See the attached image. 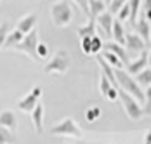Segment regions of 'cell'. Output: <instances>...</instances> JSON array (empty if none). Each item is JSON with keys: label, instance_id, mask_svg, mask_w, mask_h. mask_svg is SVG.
I'll use <instances>...</instances> for the list:
<instances>
[{"label": "cell", "instance_id": "1", "mask_svg": "<svg viewBox=\"0 0 151 144\" xmlns=\"http://www.w3.org/2000/svg\"><path fill=\"white\" fill-rule=\"evenodd\" d=\"M115 75H116V82H118V87L120 89H123L129 94H132L139 102H146V92H142V89L137 84V80L132 78V75L127 71V70L115 68Z\"/></svg>", "mask_w": 151, "mask_h": 144}, {"label": "cell", "instance_id": "2", "mask_svg": "<svg viewBox=\"0 0 151 144\" xmlns=\"http://www.w3.org/2000/svg\"><path fill=\"white\" fill-rule=\"evenodd\" d=\"M73 19V9L70 5V2L66 0H58L50 5V21L58 26V28H64L71 23Z\"/></svg>", "mask_w": 151, "mask_h": 144}, {"label": "cell", "instance_id": "3", "mask_svg": "<svg viewBox=\"0 0 151 144\" xmlns=\"http://www.w3.org/2000/svg\"><path fill=\"white\" fill-rule=\"evenodd\" d=\"M120 101H122V104H123V109H125L127 116H129L130 120H141L142 116L146 115V111H144V108L141 106V102L137 101L132 94L125 92L123 89H120Z\"/></svg>", "mask_w": 151, "mask_h": 144}, {"label": "cell", "instance_id": "4", "mask_svg": "<svg viewBox=\"0 0 151 144\" xmlns=\"http://www.w3.org/2000/svg\"><path fill=\"white\" fill-rule=\"evenodd\" d=\"M52 135H59V137H73V139H82L83 132L80 130V127L75 123L73 118H64L59 123H56L50 129Z\"/></svg>", "mask_w": 151, "mask_h": 144}, {"label": "cell", "instance_id": "5", "mask_svg": "<svg viewBox=\"0 0 151 144\" xmlns=\"http://www.w3.org/2000/svg\"><path fill=\"white\" fill-rule=\"evenodd\" d=\"M38 30H31L28 35H24V38H23V42L19 43L17 47H16V50H19V52H24L31 61H40L38 58V52H37V49H38Z\"/></svg>", "mask_w": 151, "mask_h": 144}, {"label": "cell", "instance_id": "6", "mask_svg": "<svg viewBox=\"0 0 151 144\" xmlns=\"http://www.w3.org/2000/svg\"><path fill=\"white\" fill-rule=\"evenodd\" d=\"M68 68H70V58H68V52L63 50V49H59V50H56V54L52 56V59L45 64L44 71H45L47 75H50V73L64 75V73L68 71Z\"/></svg>", "mask_w": 151, "mask_h": 144}, {"label": "cell", "instance_id": "7", "mask_svg": "<svg viewBox=\"0 0 151 144\" xmlns=\"http://www.w3.org/2000/svg\"><path fill=\"white\" fill-rule=\"evenodd\" d=\"M96 23H97V26L103 30V33H104L108 38H113V24H115V17H113V12L108 9L106 12H103L101 16H97V19H96Z\"/></svg>", "mask_w": 151, "mask_h": 144}, {"label": "cell", "instance_id": "8", "mask_svg": "<svg viewBox=\"0 0 151 144\" xmlns=\"http://www.w3.org/2000/svg\"><path fill=\"white\" fill-rule=\"evenodd\" d=\"M148 56H150V50H142L141 56L136 61H132V63L127 64V71L130 73V75H137V73H141L142 70H146L148 68Z\"/></svg>", "mask_w": 151, "mask_h": 144}, {"label": "cell", "instance_id": "9", "mask_svg": "<svg viewBox=\"0 0 151 144\" xmlns=\"http://www.w3.org/2000/svg\"><path fill=\"white\" fill-rule=\"evenodd\" d=\"M37 23H38V16L35 14V12H31V14L24 16V17H21V19L17 21L16 30H19V31H23L24 35H28L31 30L37 28Z\"/></svg>", "mask_w": 151, "mask_h": 144}, {"label": "cell", "instance_id": "10", "mask_svg": "<svg viewBox=\"0 0 151 144\" xmlns=\"http://www.w3.org/2000/svg\"><path fill=\"white\" fill-rule=\"evenodd\" d=\"M134 28H136L137 35H141V37H142V40H144V42L150 43V38H151V23L146 19V16L142 14L139 19H137V23L134 24Z\"/></svg>", "mask_w": 151, "mask_h": 144}, {"label": "cell", "instance_id": "11", "mask_svg": "<svg viewBox=\"0 0 151 144\" xmlns=\"http://www.w3.org/2000/svg\"><path fill=\"white\" fill-rule=\"evenodd\" d=\"M125 47L130 52H142L146 49V42L137 33H127V43H125Z\"/></svg>", "mask_w": 151, "mask_h": 144}, {"label": "cell", "instance_id": "12", "mask_svg": "<svg viewBox=\"0 0 151 144\" xmlns=\"http://www.w3.org/2000/svg\"><path fill=\"white\" fill-rule=\"evenodd\" d=\"M31 122H33V127H35L37 134L44 132V106H42V102H38L37 108L31 111Z\"/></svg>", "mask_w": 151, "mask_h": 144}, {"label": "cell", "instance_id": "13", "mask_svg": "<svg viewBox=\"0 0 151 144\" xmlns=\"http://www.w3.org/2000/svg\"><path fill=\"white\" fill-rule=\"evenodd\" d=\"M103 50H109V52L116 54V56L123 61V64H125V66L130 63V61H129V56H127V52H125V49H123V45H120V43H116V42H104Z\"/></svg>", "mask_w": 151, "mask_h": 144}, {"label": "cell", "instance_id": "14", "mask_svg": "<svg viewBox=\"0 0 151 144\" xmlns=\"http://www.w3.org/2000/svg\"><path fill=\"white\" fill-rule=\"evenodd\" d=\"M38 97L35 96V94H28V96H24L21 101H17V108L21 109V111H24V113H31L35 108H37V104H38Z\"/></svg>", "mask_w": 151, "mask_h": 144}, {"label": "cell", "instance_id": "15", "mask_svg": "<svg viewBox=\"0 0 151 144\" xmlns=\"http://www.w3.org/2000/svg\"><path fill=\"white\" fill-rule=\"evenodd\" d=\"M0 125L2 127H7L9 130L16 132L17 130V118L12 111L5 109V111H0Z\"/></svg>", "mask_w": 151, "mask_h": 144}, {"label": "cell", "instance_id": "16", "mask_svg": "<svg viewBox=\"0 0 151 144\" xmlns=\"http://www.w3.org/2000/svg\"><path fill=\"white\" fill-rule=\"evenodd\" d=\"M108 11L104 0H91L89 2V19H97V16Z\"/></svg>", "mask_w": 151, "mask_h": 144}, {"label": "cell", "instance_id": "17", "mask_svg": "<svg viewBox=\"0 0 151 144\" xmlns=\"http://www.w3.org/2000/svg\"><path fill=\"white\" fill-rule=\"evenodd\" d=\"M113 40L120 45H125L127 43V33H125V28L122 26L120 19H115V24H113Z\"/></svg>", "mask_w": 151, "mask_h": 144}, {"label": "cell", "instance_id": "18", "mask_svg": "<svg viewBox=\"0 0 151 144\" xmlns=\"http://www.w3.org/2000/svg\"><path fill=\"white\" fill-rule=\"evenodd\" d=\"M23 38H24V33L23 31H19V30L11 31L9 37H7V42H5V47L4 49H16L19 43L23 42Z\"/></svg>", "mask_w": 151, "mask_h": 144}, {"label": "cell", "instance_id": "19", "mask_svg": "<svg viewBox=\"0 0 151 144\" xmlns=\"http://www.w3.org/2000/svg\"><path fill=\"white\" fill-rule=\"evenodd\" d=\"M96 19H89L87 21V24H83V26H80V28L76 30V35L80 37V38H83V37H94L96 35Z\"/></svg>", "mask_w": 151, "mask_h": 144}, {"label": "cell", "instance_id": "20", "mask_svg": "<svg viewBox=\"0 0 151 144\" xmlns=\"http://www.w3.org/2000/svg\"><path fill=\"white\" fill-rule=\"evenodd\" d=\"M0 144H16V132L0 125Z\"/></svg>", "mask_w": 151, "mask_h": 144}, {"label": "cell", "instance_id": "21", "mask_svg": "<svg viewBox=\"0 0 151 144\" xmlns=\"http://www.w3.org/2000/svg\"><path fill=\"white\" fill-rule=\"evenodd\" d=\"M129 4H130V23L134 26L139 19V9H141L142 0H129Z\"/></svg>", "mask_w": 151, "mask_h": 144}, {"label": "cell", "instance_id": "22", "mask_svg": "<svg viewBox=\"0 0 151 144\" xmlns=\"http://www.w3.org/2000/svg\"><path fill=\"white\" fill-rule=\"evenodd\" d=\"M103 58H104L106 61L113 66V68H123V66H125V64H123V61H122L116 54L109 52V50H104V52H103Z\"/></svg>", "mask_w": 151, "mask_h": 144}, {"label": "cell", "instance_id": "23", "mask_svg": "<svg viewBox=\"0 0 151 144\" xmlns=\"http://www.w3.org/2000/svg\"><path fill=\"white\" fill-rule=\"evenodd\" d=\"M136 80H137V84H139V85L150 87L151 85V68H146V70H142L141 73H137Z\"/></svg>", "mask_w": 151, "mask_h": 144}, {"label": "cell", "instance_id": "24", "mask_svg": "<svg viewBox=\"0 0 151 144\" xmlns=\"http://www.w3.org/2000/svg\"><path fill=\"white\" fill-rule=\"evenodd\" d=\"M9 33H11V26H9V23H7V21H2V23H0V49L5 47V42H7Z\"/></svg>", "mask_w": 151, "mask_h": 144}, {"label": "cell", "instance_id": "25", "mask_svg": "<svg viewBox=\"0 0 151 144\" xmlns=\"http://www.w3.org/2000/svg\"><path fill=\"white\" fill-rule=\"evenodd\" d=\"M111 87H113V84L109 82V78L103 73V75H101V78H99V90H101V94H103L104 97L108 96V92H109V89H111Z\"/></svg>", "mask_w": 151, "mask_h": 144}, {"label": "cell", "instance_id": "26", "mask_svg": "<svg viewBox=\"0 0 151 144\" xmlns=\"http://www.w3.org/2000/svg\"><path fill=\"white\" fill-rule=\"evenodd\" d=\"M99 116H101V108H99V106H91V108H87V111H85L87 122H96Z\"/></svg>", "mask_w": 151, "mask_h": 144}, {"label": "cell", "instance_id": "27", "mask_svg": "<svg viewBox=\"0 0 151 144\" xmlns=\"http://www.w3.org/2000/svg\"><path fill=\"white\" fill-rule=\"evenodd\" d=\"M116 19H120L122 23L125 21V19H130V4L127 2V4H123L122 5V9L116 12Z\"/></svg>", "mask_w": 151, "mask_h": 144}, {"label": "cell", "instance_id": "28", "mask_svg": "<svg viewBox=\"0 0 151 144\" xmlns=\"http://www.w3.org/2000/svg\"><path fill=\"white\" fill-rule=\"evenodd\" d=\"M82 42V50H83V54L85 56H92V37H83V38H80Z\"/></svg>", "mask_w": 151, "mask_h": 144}, {"label": "cell", "instance_id": "29", "mask_svg": "<svg viewBox=\"0 0 151 144\" xmlns=\"http://www.w3.org/2000/svg\"><path fill=\"white\" fill-rule=\"evenodd\" d=\"M103 45H104V42L101 40V37L94 35V37H92V54H94V56H97V54L103 50Z\"/></svg>", "mask_w": 151, "mask_h": 144}, {"label": "cell", "instance_id": "30", "mask_svg": "<svg viewBox=\"0 0 151 144\" xmlns=\"http://www.w3.org/2000/svg\"><path fill=\"white\" fill-rule=\"evenodd\" d=\"M37 52H38V58L40 59H47L49 56H50V50H49V45L44 42L38 43V49H37Z\"/></svg>", "mask_w": 151, "mask_h": 144}, {"label": "cell", "instance_id": "31", "mask_svg": "<svg viewBox=\"0 0 151 144\" xmlns=\"http://www.w3.org/2000/svg\"><path fill=\"white\" fill-rule=\"evenodd\" d=\"M127 2H129V0H111V4H109V7H108V9H109L113 14H116V12L122 9V5H123V4H127Z\"/></svg>", "mask_w": 151, "mask_h": 144}, {"label": "cell", "instance_id": "32", "mask_svg": "<svg viewBox=\"0 0 151 144\" xmlns=\"http://www.w3.org/2000/svg\"><path fill=\"white\" fill-rule=\"evenodd\" d=\"M144 111H146V115H151V85L146 89V102H144Z\"/></svg>", "mask_w": 151, "mask_h": 144}, {"label": "cell", "instance_id": "33", "mask_svg": "<svg viewBox=\"0 0 151 144\" xmlns=\"http://www.w3.org/2000/svg\"><path fill=\"white\" fill-rule=\"evenodd\" d=\"M73 2L82 9V12L87 14V17H89V2H91V0H73Z\"/></svg>", "mask_w": 151, "mask_h": 144}, {"label": "cell", "instance_id": "34", "mask_svg": "<svg viewBox=\"0 0 151 144\" xmlns=\"http://www.w3.org/2000/svg\"><path fill=\"white\" fill-rule=\"evenodd\" d=\"M31 94H35V96L40 99V96H42V87H33V89H31Z\"/></svg>", "mask_w": 151, "mask_h": 144}, {"label": "cell", "instance_id": "35", "mask_svg": "<svg viewBox=\"0 0 151 144\" xmlns=\"http://www.w3.org/2000/svg\"><path fill=\"white\" fill-rule=\"evenodd\" d=\"M144 144H151V130L144 134Z\"/></svg>", "mask_w": 151, "mask_h": 144}, {"label": "cell", "instance_id": "36", "mask_svg": "<svg viewBox=\"0 0 151 144\" xmlns=\"http://www.w3.org/2000/svg\"><path fill=\"white\" fill-rule=\"evenodd\" d=\"M148 64H150V68H151V50H150V56H148Z\"/></svg>", "mask_w": 151, "mask_h": 144}, {"label": "cell", "instance_id": "37", "mask_svg": "<svg viewBox=\"0 0 151 144\" xmlns=\"http://www.w3.org/2000/svg\"><path fill=\"white\" fill-rule=\"evenodd\" d=\"M104 2H106V5L109 7V4H111V0H104Z\"/></svg>", "mask_w": 151, "mask_h": 144}, {"label": "cell", "instance_id": "38", "mask_svg": "<svg viewBox=\"0 0 151 144\" xmlns=\"http://www.w3.org/2000/svg\"><path fill=\"white\" fill-rule=\"evenodd\" d=\"M150 43H151V38H150Z\"/></svg>", "mask_w": 151, "mask_h": 144}, {"label": "cell", "instance_id": "39", "mask_svg": "<svg viewBox=\"0 0 151 144\" xmlns=\"http://www.w3.org/2000/svg\"><path fill=\"white\" fill-rule=\"evenodd\" d=\"M0 4H2V0H0Z\"/></svg>", "mask_w": 151, "mask_h": 144}]
</instances>
